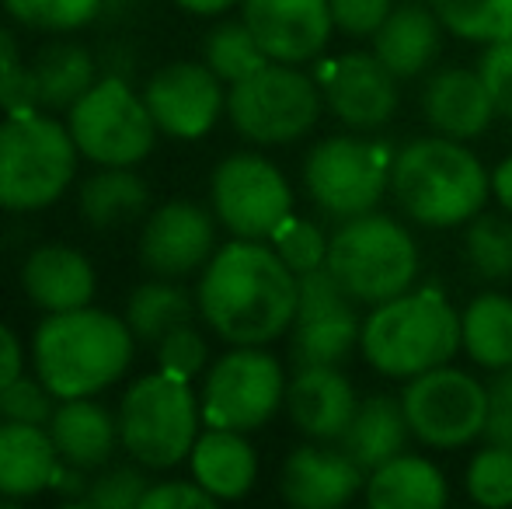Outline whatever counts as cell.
Here are the masks:
<instances>
[{"mask_svg": "<svg viewBox=\"0 0 512 509\" xmlns=\"http://www.w3.org/2000/svg\"><path fill=\"white\" fill-rule=\"evenodd\" d=\"M150 489V478L143 475V464H115L98 478H91V489L84 496L81 506H95V509H140L143 492Z\"/></svg>", "mask_w": 512, "mask_h": 509, "instance_id": "40", "label": "cell"}, {"mask_svg": "<svg viewBox=\"0 0 512 509\" xmlns=\"http://www.w3.org/2000/svg\"><path fill=\"white\" fill-rule=\"evenodd\" d=\"M56 412V394L42 381L32 377H14L0 387V422H28V426H46Z\"/></svg>", "mask_w": 512, "mask_h": 509, "instance_id": "41", "label": "cell"}, {"mask_svg": "<svg viewBox=\"0 0 512 509\" xmlns=\"http://www.w3.org/2000/svg\"><path fill=\"white\" fill-rule=\"evenodd\" d=\"M359 353L387 381H411L453 363L460 353V311L436 286H411L401 297L370 307Z\"/></svg>", "mask_w": 512, "mask_h": 509, "instance_id": "4", "label": "cell"}, {"mask_svg": "<svg viewBox=\"0 0 512 509\" xmlns=\"http://www.w3.org/2000/svg\"><path fill=\"white\" fill-rule=\"evenodd\" d=\"M478 74L495 102L499 119H512V35L485 46L478 60Z\"/></svg>", "mask_w": 512, "mask_h": 509, "instance_id": "43", "label": "cell"}, {"mask_svg": "<svg viewBox=\"0 0 512 509\" xmlns=\"http://www.w3.org/2000/svg\"><path fill=\"white\" fill-rule=\"evenodd\" d=\"M328 269L359 307H377L415 286L422 255L401 220L373 210L338 220V231L328 238Z\"/></svg>", "mask_w": 512, "mask_h": 509, "instance_id": "6", "label": "cell"}, {"mask_svg": "<svg viewBox=\"0 0 512 509\" xmlns=\"http://www.w3.org/2000/svg\"><path fill=\"white\" fill-rule=\"evenodd\" d=\"M14 63H18V39L0 25V77H4Z\"/></svg>", "mask_w": 512, "mask_h": 509, "instance_id": "51", "label": "cell"}, {"mask_svg": "<svg viewBox=\"0 0 512 509\" xmlns=\"http://www.w3.org/2000/svg\"><path fill=\"white\" fill-rule=\"evenodd\" d=\"M366 489V471L338 443L310 440L279 468V492L297 509H338Z\"/></svg>", "mask_w": 512, "mask_h": 509, "instance_id": "19", "label": "cell"}, {"mask_svg": "<svg viewBox=\"0 0 512 509\" xmlns=\"http://www.w3.org/2000/svg\"><path fill=\"white\" fill-rule=\"evenodd\" d=\"M136 335L126 318L98 307L49 314L35 328L32 353L39 381L56 398H91L119 381L133 363Z\"/></svg>", "mask_w": 512, "mask_h": 509, "instance_id": "3", "label": "cell"}, {"mask_svg": "<svg viewBox=\"0 0 512 509\" xmlns=\"http://www.w3.org/2000/svg\"><path fill=\"white\" fill-rule=\"evenodd\" d=\"M363 496L373 509H439L450 499V485L436 461L401 450L366 475Z\"/></svg>", "mask_w": 512, "mask_h": 509, "instance_id": "27", "label": "cell"}, {"mask_svg": "<svg viewBox=\"0 0 512 509\" xmlns=\"http://www.w3.org/2000/svg\"><path fill=\"white\" fill-rule=\"evenodd\" d=\"M488 443H502L512 447V367L499 370L488 381V426H485Z\"/></svg>", "mask_w": 512, "mask_h": 509, "instance_id": "45", "label": "cell"}, {"mask_svg": "<svg viewBox=\"0 0 512 509\" xmlns=\"http://www.w3.org/2000/svg\"><path fill=\"white\" fill-rule=\"evenodd\" d=\"M95 269L88 255L70 245H42L21 265V290L46 314L77 311L95 297Z\"/></svg>", "mask_w": 512, "mask_h": 509, "instance_id": "23", "label": "cell"}, {"mask_svg": "<svg viewBox=\"0 0 512 509\" xmlns=\"http://www.w3.org/2000/svg\"><path fill=\"white\" fill-rule=\"evenodd\" d=\"M443 21L429 0H398L387 21L373 35V53L398 81H411L432 70L443 49Z\"/></svg>", "mask_w": 512, "mask_h": 509, "instance_id": "22", "label": "cell"}, {"mask_svg": "<svg viewBox=\"0 0 512 509\" xmlns=\"http://www.w3.org/2000/svg\"><path fill=\"white\" fill-rule=\"evenodd\" d=\"M77 143L53 112H11L0 123V210L53 206L77 175Z\"/></svg>", "mask_w": 512, "mask_h": 509, "instance_id": "5", "label": "cell"}, {"mask_svg": "<svg viewBox=\"0 0 512 509\" xmlns=\"http://www.w3.org/2000/svg\"><path fill=\"white\" fill-rule=\"evenodd\" d=\"M283 363L265 346H234L206 370L199 408L203 422L216 429L255 433L269 426L272 415L286 405Z\"/></svg>", "mask_w": 512, "mask_h": 509, "instance_id": "11", "label": "cell"}, {"mask_svg": "<svg viewBox=\"0 0 512 509\" xmlns=\"http://www.w3.org/2000/svg\"><path fill=\"white\" fill-rule=\"evenodd\" d=\"M283 262L290 265L293 272H310V269H321L328 265V234L314 224V220H304V217H290L269 241Z\"/></svg>", "mask_w": 512, "mask_h": 509, "instance_id": "39", "label": "cell"}, {"mask_svg": "<svg viewBox=\"0 0 512 509\" xmlns=\"http://www.w3.org/2000/svg\"><path fill=\"white\" fill-rule=\"evenodd\" d=\"M21 367H25V356H21L18 335L7 325H0V387H7L14 377H21Z\"/></svg>", "mask_w": 512, "mask_h": 509, "instance_id": "47", "label": "cell"}, {"mask_svg": "<svg viewBox=\"0 0 512 509\" xmlns=\"http://www.w3.org/2000/svg\"><path fill=\"white\" fill-rule=\"evenodd\" d=\"M49 436L60 450V461L84 471L105 468L122 443L119 415L91 398H63L49 419Z\"/></svg>", "mask_w": 512, "mask_h": 509, "instance_id": "25", "label": "cell"}, {"mask_svg": "<svg viewBox=\"0 0 512 509\" xmlns=\"http://www.w3.org/2000/svg\"><path fill=\"white\" fill-rule=\"evenodd\" d=\"M199 314L230 346H269L297 321V272L269 241L216 248L196 286Z\"/></svg>", "mask_w": 512, "mask_h": 509, "instance_id": "1", "label": "cell"}, {"mask_svg": "<svg viewBox=\"0 0 512 509\" xmlns=\"http://www.w3.org/2000/svg\"><path fill=\"white\" fill-rule=\"evenodd\" d=\"M143 102L161 133L175 136V140H199L227 109V91L206 60H175L154 70L147 91H143Z\"/></svg>", "mask_w": 512, "mask_h": 509, "instance_id": "16", "label": "cell"}, {"mask_svg": "<svg viewBox=\"0 0 512 509\" xmlns=\"http://www.w3.org/2000/svg\"><path fill=\"white\" fill-rule=\"evenodd\" d=\"M324 95L317 77L304 74L297 63L269 60L244 81L230 84L227 116L244 140L258 147L297 143L321 123Z\"/></svg>", "mask_w": 512, "mask_h": 509, "instance_id": "9", "label": "cell"}, {"mask_svg": "<svg viewBox=\"0 0 512 509\" xmlns=\"http://www.w3.org/2000/svg\"><path fill=\"white\" fill-rule=\"evenodd\" d=\"M356 387L342 367H297L286 384V412L307 440L338 443L356 415Z\"/></svg>", "mask_w": 512, "mask_h": 509, "instance_id": "21", "label": "cell"}, {"mask_svg": "<svg viewBox=\"0 0 512 509\" xmlns=\"http://www.w3.org/2000/svg\"><path fill=\"white\" fill-rule=\"evenodd\" d=\"M209 203L230 238L272 241L293 217V189L286 175L255 150H237L213 168Z\"/></svg>", "mask_w": 512, "mask_h": 509, "instance_id": "13", "label": "cell"}, {"mask_svg": "<svg viewBox=\"0 0 512 509\" xmlns=\"http://www.w3.org/2000/svg\"><path fill=\"white\" fill-rule=\"evenodd\" d=\"M391 196L418 227L450 231L485 210L492 196V171L464 140L415 136L394 154Z\"/></svg>", "mask_w": 512, "mask_h": 509, "instance_id": "2", "label": "cell"}, {"mask_svg": "<svg viewBox=\"0 0 512 509\" xmlns=\"http://www.w3.org/2000/svg\"><path fill=\"white\" fill-rule=\"evenodd\" d=\"M189 464L192 478L216 503L244 499L258 482V454L248 443V433H237V429L206 426V433H199L192 447Z\"/></svg>", "mask_w": 512, "mask_h": 509, "instance_id": "24", "label": "cell"}, {"mask_svg": "<svg viewBox=\"0 0 512 509\" xmlns=\"http://www.w3.org/2000/svg\"><path fill=\"white\" fill-rule=\"evenodd\" d=\"M241 18L276 63H310L328 49L335 18L328 0H241Z\"/></svg>", "mask_w": 512, "mask_h": 509, "instance_id": "18", "label": "cell"}, {"mask_svg": "<svg viewBox=\"0 0 512 509\" xmlns=\"http://www.w3.org/2000/svg\"><path fill=\"white\" fill-rule=\"evenodd\" d=\"M394 154L384 140L370 133L324 136L304 157L307 196L321 213L335 220H352L373 213L391 192Z\"/></svg>", "mask_w": 512, "mask_h": 509, "instance_id": "8", "label": "cell"}, {"mask_svg": "<svg viewBox=\"0 0 512 509\" xmlns=\"http://www.w3.org/2000/svg\"><path fill=\"white\" fill-rule=\"evenodd\" d=\"M203 408L192 381L168 370L140 377L119 401V440L136 464L168 471L192 454Z\"/></svg>", "mask_w": 512, "mask_h": 509, "instance_id": "7", "label": "cell"}, {"mask_svg": "<svg viewBox=\"0 0 512 509\" xmlns=\"http://www.w3.org/2000/svg\"><path fill=\"white\" fill-rule=\"evenodd\" d=\"M203 60L223 84H237L255 74V70H262L269 63V56H265V49L258 46V39L251 35V28L241 18V21H220L206 35Z\"/></svg>", "mask_w": 512, "mask_h": 509, "instance_id": "35", "label": "cell"}, {"mask_svg": "<svg viewBox=\"0 0 512 509\" xmlns=\"http://www.w3.org/2000/svg\"><path fill=\"white\" fill-rule=\"evenodd\" d=\"M422 116L432 133L471 143L492 129L499 112H495V102L478 67H443L432 70L425 81Z\"/></svg>", "mask_w": 512, "mask_h": 509, "instance_id": "20", "label": "cell"}, {"mask_svg": "<svg viewBox=\"0 0 512 509\" xmlns=\"http://www.w3.org/2000/svg\"><path fill=\"white\" fill-rule=\"evenodd\" d=\"M196 311H199V304L189 297V290L178 286V279L154 276L129 293L126 325H129V332L136 335V342L157 346L168 332L189 325Z\"/></svg>", "mask_w": 512, "mask_h": 509, "instance_id": "31", "label": "cell"}, {"mask_svg": "<svg viewBox=\"0 0 512 509\" xmlns=\"http://www.w3.org/2000/svg\"><path fill=\"white\" fill-rule=\"evenodd\" d=\"M467 499L485 509H509L512 506V447L488 443L471 457L464 471Z\"/></svg>", "mask_w": 512, "mask_h": 509, "instance_id": "36", "label": "cell"}, {"mask_svg": "<svg viewBox=\"0 0 512 509\" xmlns=\"http://www.w3.org/2000/svg\"><path fill=\"white\" fill-rule=\"evenodd\" d=\"M460 349L481 370L512 367V297L485 290L460 311Z\"/></svg>", "mask_w": 512, "mask_h": 509, "instance_id": "29", "label": "cell"}, {"mask_svg": "<svg viewBox=\"0 0 512 509\" xmlns=\"http://www.w3.org/2000/svg\"><path fill=\"white\" fill-rule=\"evenodd\" d=\"M4 7L35 32H77L102 14V0H4Z\"/></svg>", "mask_w": 512, "mask_h": 509, "instance_id": "37", "label": "cell"}, {"mask_svg": "<svg viewBox=\"0 0 512 509\" xmlns=\"http://www.w3.org/2000/svg\"><path fill=\"white\" fill-rule=\"evenodd\" d=\"M84 475H88L84 468L60 464V471H56V482H53V492H60V496L70 499V503H84V496H88V489H91V478H84Z\"/></svg>", "mask_w": 512, "mask_h": 509, "instance_id": "48", "label": "cell"}, {"mask_svg": "<svg viewBox=\"0 0 512 509\" xmlns=\"http://www.w3.org/2000/svg\"><path fill=\"white\" fill-rule=\"evenodd\" d=\"M154 349H157L161 370H168V374H175V377H185V381L199 377L209 363V346H206L203 332H199L192 321L175 328V332H168Z\"/></svg>", "mask_w": 512, "mask_h": 509, "instance_id": "42", "label": "cell"}, {"mask_svg": "<svg viewBox=\"0 0 512 509\" xmlns=\"http://www.w3.org/2000/svg\"><path fill=\"white\" fill-rule=\"evenodd\" d=\"M328 4L335 32L349 35V39H373L398 0H328Z\"/></svg>", "mask_w": 512, "mask_h": 509, "instance_id": "44", "label": "cell"}, {"mask_svg": "<svg viewBox=\"0 0 512 509\" xmlns=\"http://www.w3.org/2000/svg\"><path fill=\"white\" fill-rule=\"evenodd\" d=\"M209 506H216V499L209 496L196 478H192V482L150 485L140 499V509H209Z\"/></svg>", "mask_w": 512, "mask_h": 509, "instance_id": "46", "label": "cell"}, {"mask_svg": "<svg viewBox=\"0 0 512 509\" xmlns=\"http://www.w3.org/2000/svg\"><path fill=\"white\" fill-rule=\"evenodd\" d=\"M60 464V450L46 426L0 422V496L4 499H32L53 489Z\"/></svg>", "mask_w": 512, "mask_h": 509, "instance_id": "26", "label": "cell"}, {"mask_svg": "<svg viewBox=\"0 0 512 509\" xmlns=\"http://www.w3.org/2000/svg\"><path fill=\"white\" fill-rule=\"evenodd\" d=\"M443 28L460 42L492 46L512 35V0H429Z\"/></svg>", "mask_w": 512, "mask_h": 509, "instance_id": "34", "label": "cell"}, {"mask_svg": "<svg viewBox=\"0 0 512 509\" xmlns=\"http://www.w3.org/2000/svg\"><path fill=\"white\" fill-rule=\"evenodd\" d=\"M216 252V220L192 199H168L140 231V262L150 276L185 279Z\"/></svg>", "mask_w": 512, "mask_h": 509, "instance_id": "17", "label": "cell"}, {"mask_svg": "<svg viewBox=\"0 0 512 509\" xmlns=\"http://www.w3.org/2000/svg\"><path fill=\"white\" fill-rule=\"evenodd\" d=\"M359 311V304L352 300V293L338 283V276L321 265V269H310L297 276V321H314L328 318V314H345ZM293 321V325H297Z\"/></svg>", "mask_w": 512, "mask_h": 509, "instance_id": "38", "label": "cell"}, {"mask_svg": "<svg viewBox=\"0 0 512 509\" xmlns=\"http://www.w3.org/2000/svg\"><path fill=\"white\" fill-rule=\"evenodd\" d=\"M401 408L418 443L432 450H457L485 436L488 384H481L471 370L443 363L405 381Z\"/></svg>", "mask_w": 512, "mask_h": 509, "instance_id": "12", "label": "cell"}, {"mask_svg": "<svg viewBox=\"0 0 512 509\" xmlns=\"http://www.w3.org/2000/svg\"><path fill=\"white\" fill-rule=\"evenodd\" d=\"M464 262L485 283H502L512 276V217L481 210L464 224Z\"/></svg>", "mask_w": 512, "mask_h": 509, "instance_id": "33", "label": "cell"}, {"mask_svg": "<svg viewBox=\"0 0 512 509\" xmlns=\"http://www.w3.org/2000/svg\"><path fill=\"white\" fill-rule=\"evenodd\" d=\"M408 440L411 429L405 419V408H401V398H394V394H370V398H363L356 405V415H352L338 447L370 475L373 468L398 457L408 447Z\"/></svg>", "mask_w": 512, "mask_h": 509, "instance_id": "28", "label": "cell"}, {"mask_svg": "<svg viewBox=\"0 0 512 509\" xmlns=\"http://www.w3.org/2000/svg\"><path fill=\"white\" fill-rule=\"evenodd\" d=\"M70 136L98 168H133L154 150L157 123L126 77L108 74L70 109Z\"/></svg>", "mask_w": 512, "mask_h": 509, "instance_id": "10", "label": "cell"}, {"mask_svg": "<svg viewBox=\"0 0 512 509\" xmlns=\"http://www.w3.org/2000/svg\"><path fill=\"white\" fill-rule=\"evenodd\" d=\"M182 11L199 14V18H216V14H227L230 7H237L241 0H175Z\"/></svg>", "mask_w": 512, "mask_h": 509, "instance_id": "50", "label": "cell"}, {"mask_svg": "<svg viewBox=\"0 0 512 509\" xmlns=\"http://www.w3.org/2000/svg\"><path fill=\"white\" fill-rule=\"evenodd\" d=\"M324 109L356 133H377L394 119L401 105L398 77L377 60V53L352 49L328 60L317 74Z\"/></svg>", "mask_w": 512, "mask_h": 509, "instance_id": "15", "label": "cell"}, {"mask_svg": "<svg viewBox=\"0 0 512 509\" xmlns=\"http://www.w3.org/2000/svg\"><path fill=\"white\" fill-rule=\"evenodd\" d=\"M492 196H495V203L502 206V210L512 217V154L509 157H502L499 164H495V171H492Z\"/></svg>", "mask_w": 512, "mask_h": 509, "instance_id": "49", "label": "cell"}, {"mask_svg": "<svg viewBox=\"0 0 512 509\" xmlns=\"http://www.w3.org/2000/svg\"><path fill=\"white\" fill-rule=\"evenodd\" d=\"M98 63L77 42H53L32 63H14L0 77V109L11 112H70L98 81Z\"/></svg>", "mask_w": 512, "mask_h": 509, "instance_id": "14", "label": "cell"}, {"mask_svg": "<svg viewBox=\"0 0 512 509\" xmlns=\"http://www.w3.org/2000/svg\"><path fill=\"white\" fill-rule=\"evenodd\" d=\"M363 318L359 311L297 321L290 328V356L297 367H342L359 349Z\"/></svg>", "mask_w": 512, "mask_h": 509, "instance_id": "32", "label": "cell"}, {"mask_svg": "<svg viewBox=\"0 0 512 509\" xmlns=\"http://www.w3.org/2000/svg\"><path fill=\"white\" fill-rule=\"evenodd\" d=\"M77 203H81V217L91 227L112 231V227L133 224L147 213L150 189L133 168H102L81 182Z\"/></svg>", "mask_w": 512, "mask_h": 509, "instance_id": "30", "label": "cell"}]
</instances>
